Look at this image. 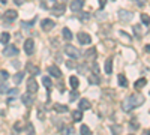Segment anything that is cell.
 I'll use <instances>...</instances> for the list:
<instances>
[{
  "instance_id": "6da1fadb",
  "label": "cell",
  "mask_w": 150,
  "mask_h": 135,
  "mask_svg": "<svg viewBox=\"0 0 150 135\" xmlns=\"http://www.w3.org/2000/svg\"><path fill=\"white\" fill-rule=\"evenodd\" d=\"M144 101H146V98L143 95L134 93V95H131L129 98H126V99L123 101L122 108H123V111H132L134 108H137V107H140L141 104H144Z\"/></svg>"
},
{
  "instance_id": "7a4b0ae2",
  "label": "cell",
  "mask_w": 150,
  "mask_h": 135,
  "mask_svg": "<svg viewBox=\"0 0 150 135\" xmlns=\"http://www.w3.org/2000/svg\"><path fill=\"white\" fill-rule=\"evenodd\" d=\"M65 53H66V56H69L71 59H78V57H81V51L78 50L77 47H72V45H66L65 47Z\"/></svg>"
},
{
  "instance_id": "3957f363",
  "label": "cell",
  "mask_w": 150,
  "mask_h": 135,
  "mask_svg": "<svg viewBox=\"0 0 150 135\" xmlns=\"http://www.w3.org/2000/svg\"><path fill=\"white\" fill-rule=\"evenodd\" d=\"M38 89H39V86H38L36 80H35L33 77H30V78L27 80V92H29L30 95H35V93L38 92Z\"/></svg>"
},
{
  "instance_id": "277c9868",
  "label": "cell",
  "mask_w": 150,
  "mask_h": 135,
  "mask_svg": "<svg viewBox=\"0 0 150 135\" xmlns=\"http://www.w3.org/2000/svg\"><path fill=\"white\" fill-rule=\"evenodd\" d=\"M35 50V41L33 39H26L24 41V51H26L27 56H32Z\"/></svg>"
},
{
  "instance_id": "5b68a950",
  "label": "cell",
  "mask_w": 150,
  "mask_h": 135,
  "mask_svg": "<svg viewBox=\"0 0 150 135\" xmlns=\"http://www.w3.org/2000/svg\"><path fill=\"white\" fill-rule=\"evenodd\" d=\"M117 15H119V18H120L122 21H125V23L131 21V20H132V17H134L132 12H129V11H125V9H120Z\"/></svg>"
},
{
  "instance_id": "8992f818",
  "label": "cell",
  "mask_w": 150,
  "mask_h": 135,
  "mask_svg": "<svg viewBox=\"0 0 150 135\" xmlns=\"http://www.w3.org/2000/svg\"><path fill=\"white\" fill-rule=\"evenodd\" d=\"M21 101H23V104L26 105V107H32V105L35 104V98H33V95H30V93H24V95L21 96Z\"/></svg>"
},
{
  "instance_id": "52a82bcc",
  "label": "cell",
  "mask_w": 150,
  "mask_h": 135,
  "mask_svg": "<svg viewBox=\"0 0 150 135\" xmlns=\"http://www.w3.org/2000/svg\"><path fill=\"white\" fill-rule=\"evenodd\" d=\"M41 27H42L44 32H50V30L54 27V21L50 20V18H45V20H42V23H41Z\"/></svg>"
},
{
  "instance_id": "ba28073f",
  "label": "cell",
  "mask_w": 150,
  "mask_h": 135,
  "mask_svg": "<svg viewBox=\"0 0 150 135\" xmlns=\"http://www.w3.org/2000/svg\"><path fill=\"white\" fill-rule=\"evenodd\" d=\"M3 54H5V56H8V57L17 56V54H18V48H17L15 45H6V48H5Z\"/></svg>"
},
{
  "instance_id": "9c48e42d",
  "label": "cell",
  "mask_w": 150,
  "mask_h": 135,
  "mask_svg": "<svg viewBox=\"0 0 150 135\" xmlns=\"http://www.w3.org/2000/svg\"><path fill=\"white\" fill-rule=\"evenodd\" d=\"M83 6H84L83 0H72V2H71V11L72 12H78Z\"/></svg>"
},
{
  "instance_id": "30bf717a",
  "label": "cell",
  "mask_w": 150,
  "mask_h": 135,
  "mask_svg": "<svg viewBox=\"0 0 150 135\" xmlns=\"http://www.w3.org/2000/svg\"><path fill=\"white\" fill-rule=\"evenodd\" d=\"M78 41H80V44H90L92 42V38H90V35H87V33H84V32H80L78 33Z\"/></svg>"
},
{
  "instance_id": "8fae6325",
  "label": "cell",
  "mask_w": 150,
  "mask_h": 135,
  "mask_svg": "<svg viewBox=\"0 0 150 135\" xmlns=\"http://www.w3.org/2000/svg\"><path fill=\"white\" fill-rule=\"evenodd\" d=\"M48 74H50V75H51V77H54V78H60L62 77V71L57 68V66H48Z\"/></svg>"
},
{
  "instance_id": "7c38bea8",
  "label": "cell",
  "mask_w": 150,
  "mask_h": 135,
  "mask_svg": "<svg viewBox=\"0 0 150 135\" xmlns=\"http://www.w3.org/2000/svg\"><path fill=\"white\" fill-rule=\"evenodd\" d=\"M17 17H18V12L14 11V9H9V11L5 12V18L8 21H14V20H17Z\"/></svg>"
},
{
  "instance_id": "4fadbf2b",
  "label": "cell",
  "mask_w": 150,
  "mask_h": 135,
  "mask_svg": "<svg viewBox=\"0 0 150 135\" xmlns=\"http://www.w3.org/2000/svg\"><path fill=\"white\" fill-rule=\"evenodd\" d=\"M53 11V14H56V15H63L65 14V11H66V8L63 6V5H54V8L51 9Z\"/></svg>"
},
{
  "instance_id": "5bb4252c",
  "label": "cell",
  "mask_w": 150,
  "mask_h": 135,
  "mask_svg": "<svg viewBox=\"0 0 150 135\" xmlns=\"http://www.w3.org/2000/svg\"><path fill=\"white\" fill-rule=\"evenodd\" d=\"M104 71L107 75H110V74L112 72V60L111 59H107L105 60V66H104Z\"/></svg>"
},
{
  "instance_id": "9a60e30c",
  "label": "cell",
  "mask_w": 150,
  "mask_h": 135,
  "mask_svg": "<svg viewBox=\"0 0 150 135\" xmlns=\"http://www.w3.org/2000/svg\"><path fill=\"white\" fill-rule=\"evenodd\" d=\"M78 105H80V111H83V110H89V108L92 107V105H90V101H89V99H81Z\"/></svg>"
},
{
  "instance_id": "2e32d148",
  "label": "cell",
  "mask_w": 150,
  "mask_h": 135,
  "mask_svg": "<svg viewBox=\"0 0 150 135\" xmlns=\"http://www.w3.org/2000/svg\"><path fill=\"white\" fill-rule=\"evenodd\" d=\"M146 84H147V80H146V78H140V80H137V81H135L134 86H135V89H137V90H141Z\"/></svg>"
},
{
  "instance_id": "e0dca14e",
  "label": "cell",
  "mask_w": 150,
  "mask_h": 135,
  "mask_svg": "<svg viewBox=\"0 0 150 135\" xmlns=\"http://www.w3.org/2000/svg\"><path fill=\"white\" fill-rule=\"evenodd\" d=\"M23 78H24V72H17L15 75L12 77V81H14L15 84H20L23 81Z\"/></svg>"
},
{
  "instance_id": "ac0fdd59",
  "label": "cell",
  "mask_w": 150,
  "mask_h": 135,
  "mask_svg": "<svg viewBox=\"0 0 150 135\" xmlns=\"http://www.w3.org/2000/svg\"><path fill=\"white\" fill-rule=\"evenodd\" d=\"M69 84H71V87L75 90V89H78L80 81H78V78H77V77H71V78H69Z\"/></svg>"
},
{
  "instance_id": "d6986e66",
  "label": "cell",
  "mask_w": 150,
  "mask_h": 135,
  "mask_svg": "<svg viewBox=\"0 0 150 135\" xmlns=\"http://www.w3.org/2000/svg\"><path fill=\"white\" fill-rule=\"evenodd\" d=\"M72 119H74V122H80L83 119V113L80 110H75V111H72Z\"/></svg>"
},
{
  "instance_id": "ffe728a7",
  "label": "cell",
  "mask_w": 150,
  "mask_h": 135,
  "mask_svg": "<svg viewBox=\"0 0 150 135\" xmlns=\"http://www.w3.org/2000/svg\"><path fill=\"white\" fill-rule=\"evenodd\" d=\"M62 35H63V38H65L66 41H71V39H72V32H71L68 27H65L63 30H62Z\"/></svg>"
},
{
  "instance_id": "44dd1931",
  "label": "cell",
  "mask_w": 150,
  "mask_h": 135,
  "mask_svg": "<svg viewBox=\"0 0 150 135\" xmlns=\"http://www.w3.org/2000/svg\"><path fill=\"white\" fill-rule=\"evenodd\" d=\"M9 39H11V35L8 32L0 35V42H2V44H9Z\"/></svg>"
},
{
  "instance_id": "7402d4cb",
  "label": "cell",
  "mask_w": 150,
  "mask_h": 135,
  "mask_svg": "<svg viewBox=\"0 0 150 135\" xmlns=\"http://www.w3.org/2000/svg\"><path fill=\"white\" fill-rule=\"evenodd\" d=\"M117 81H119V86H122V87H128V80H126L125 75H119Z\"/></svg>"
},
{
  "instance_id": "603a6c76",
  "label": "cell",
  "mask_w": 150,
  "mask_h": 135,
  "mask_svg": "<svg viewBox=\"0 0 150 135\" xmlns=\"http://www.w3.org/2000/svg\"><path fill=\"white\" fill-rule=\"evenodd\" d=\"M27 71H29L30 74H33V75H35V74H36V75L39 74V68H36L33 63H27Z\"/></svg>"
},
{
  "instance_id": "cb8c5ba5",
  "label": "cell",
  "mask_w": 150,
  "mask_h": 135,
  "mask_svg": "<svg viewBox=\"0 0 150 135\" xmlns=\"http://www.w3.org/2000/svg\"><path fill=\"white\" fill-rule=\"evenodd\" d=\"M89 83L90 84H99V83H101V80H99V77H98V74H93V75L89 77Z\"/></svg>"
},
{
  "instance_id": "d4e9b609",
  "label": "cell",
  "mask_w": 150,
  "mask_h": 135,
  "mask_svg": "<svg viewBox=\"0 0 150 135\" xmlns=\"http://www.w3.org/2000/svg\"><path fill=\"white\" fill-rule=\"evenodd\" d=\"M8 80H9V72L8 71H0V81L5 83Z\"/></svg>"
},
{
  "instance_id": "484cf974",
  "label": "cell",
  "mask_w": 150,
  "mask_h": 135,
  "mask_svg": "<svg viewBox=\"0 0 150 135\" xmlns=\"http://www.w3.org/2000/svg\"><path fill=\"white\" fill-rule=\"evenodd\" d=\"M80 134H81V135H92V131H90V128H89V126L83 125V126H81V129H80Z\"/></svg>"
},
{
  "instance_id": "4316f807",
  "label": "cell",
  "mask_w": 150,
  "mask_h": 135,
  "mask_svg": "<svg viewBox=\"0 0 150 135\" xmlns=\"http://www.w3.org/2000/svg\"><path fill=\"white\" fill-rule=\"evenodd\" d=\"M111 132H112V135H120L122 134V128L117 126V125H112L111 126Z\"/></svg>"
},
{
  "instance_id": "83f0119b",
  "label": "cell",
  "mask_w": 150,
  "mask_h": 135,
  "mask_svg": "<svg viewBox=\"0 0 150 135\" xmlns=\"http://www.w3.org/2000/svg\"><path fill=\"white\" fill-rule=\"evenodd\" d=\"M42 84L45 86L47 89H50V87H51V86H53V81L50 80L48 77H44V78H42Z\"/></svg>"
},
{
  "instance_id": "f1b7e54d",
  "label": "cell",
  "mask_w": 150,
  "mask_h": 135,
  "mask_svg": "<svg viewBox=\"0 0 150 135\" xmlns=\"http://www.w3.org/2000/svg\"><path fill=\"white\" fill-rule=\"evenodd\" d=\"M95 54H96V48H90L89 51H86V54H84V56H86L87 59H93V57H95Z\"/></svg>"
},
{
  "instance_id": "f546056e",
  "label": "cell",
  "mask_w": 150,
  "mask_h": 135,
  "mask_svg": "<svg viewBox=\"0 0 150 135\" xmlns=\"http://www.w3.org/2000/svg\"><path fill=\"white\" fill-rule=\"evenodd\" d=\"M54 110H56V111H59V113H66L68 111V107H65V105H54Z\"/></svg>"
},
{
  "instance_id": "4dcf8cb0",
  "label": "cell",
  "mask_w": 150,
  "mask_h": 135,
  "mask_svg": "<svg viewBox=\"0 0 150 135\" xmlns=\"http://www.w3.org/2000/svg\"><path fill=\"white\" fill-rule=\"evenodd\" d=\"M134 33H135L137 38H141V36H143V33H141V27H140V26H134Z\"/></svg>"
},
{
  "instance_id": "1f68e13d",
  "label": "cell",
  "mask_w": 150,
  "mask_h": 135,
  "mask_svg": "<svg viewBox=\"0 0 150 135\" xmlns=\"http://www.w3.org/2000/svg\"><path fill=\"white\" fill-rule=\"evenodd\" d=\"M8 93H9V98H12V99H15V98L18 96V90L17 89H11V90H8Z\"/></svg>"
},
{
  "instance_id": "d6a6232c",
  "label": "cell",
  "mask_w": 150,
  "mask_h": 135,
  "mask_svg": "<svg viewBox=\"0 0 150 135\" xmlns=\"http://www.w3.org/2000/svg\"><path fill=\"white\" fill-rule=\"evenodd\" d=\"M8 90H9V87H8V84H6V81H5V83H2V84H0V93H8Z\"/></svg>"
},
{
  "instance_id": "836d02e7",
  "label": "cell",
  "mask_w": 150,
  "mask_h": 135,
  "mask_svg": "<svg viewBox=\"0 0 150 135\" xmlns=\"http://www.w3.org/2000/svg\"><path fill=\"white\" fill-rule=\"evenodd\" d=\"M74 134V131H72V128H69V126H66L63 131H62V135H72Z\"/></svg>"
},
{
  "instance_id": "e575fe53",
  "label": "cell",
  "mask_w": 150,
  "mask_h": 135,
  "mask_svg": "<svg viewBox=\"0 0 150 135\" xmlns=\"http://www.w3.org/2000/svg\"><path fill=\"white\" fill-rule=\"evenodd\" d=\"M141 21L144 26H149V15L147 14H141Z\"/></svg>"
},
{
  "instance_id": "d590c367",
  "label": "cell",
  "mask_w": 150,
  "mask_h": 135,
  "mask_svg": "<svg viewBox=\"0 0 150 135\" xmlns=\"http://www.w3.org/2000/svg\"><path fill=\"white\" fill-rule=\"evenodd\" d=\"M69 99H71V101H75V99H78V92L72 90V92H71V95H69Z\"/></svg>"
},
{
  "instance_id": "8d00e7d4",
  "label": "cell",
  "mask_w": 150,
  "mask_h": 135,
  "mask_svg": "<svg viewBox=\"0 0 150 135\" xmlns=\"http://www.w3.org/2000/svg\"><path fill=\"white\" fill-rule=\"evenodd\" d=\"M26 131H27V135H33V134H35L33 125H32V123H29V125H27V128H26Z\"/></svg>"
},
{
  "instance_id": "74e56055",
  "label": "cell",
  "mask_w": 150,
  "mask_h": 135,
  "mask_svg": "<svg viewBox=\"0 0 150 135\" xmlns=\"http://www.w3.org/2000/svg\"><path fill=\"white\" fill-rule=\"evenodd\" d=\"M33 23H35V21H29V23H24V21H23V23H21V27H23V29L32 27V26H33Z\"/></svg>"
},
{
  "instance_id": "f35d334b",
  "label": "cell",
  "mask_w": 150,
  "mask_h": 135,
  "mask_svg": "<svg viewBox=\"0 0 150 135\" xmlns=\"http://www.w3.org/2000/svg\"><path fill=\"white\" fill-rule=\"evenodd\" d=\"M96 17H98V18H101V20H105V18H108V15L105 14V12H96Z\"/></svg>"
},
{
  "instance_id": "ab89813d",
  "label": "cell",
  "mask_w": 150,
  "mask_h": 135,
  "mask_svg": "<svg viewBox=\"0 0 150 135\" xmlns=\"http://www.w3.org/2000/svg\"><path fill=\"white\" fill-rule=\"evenodd\" d=\"M14 128H15V131H17V132H21V131H23V128H21V123H20V122H17Z\"/></svg>"
},
{
  "instance_id": "60d3db41",
  "label": "cell",
  "mask_w": 150,
  "mask_h": 135,
  "mask_svg": "<svg viewBox=\"0 0 150 135\" xmlns=\"http://www.w3.org/2000/svg\"><path fill=\"white\" fill-rule=\"evenodd\" d=\"M86 71H87V69H86L84 65H80V66H78V72H80V74H84Z\"/></svg>"
},
{
  "instance_id": "b9f144b4",
  "label": "cell",
  "mask_w": 150,
  "mask_h": 135,
  "mask_svg": "<svg viewBox=\"0 0 150 135\" xmlns=\"http://www.w3.org/2000/svg\"><path fill=\"white\" fill-rule=\"evenodd\" d=\"M89 18H90V15H89V14H83V15H81V21H87Z\"/></svg>"
},
{
  "instance_id": "7bdbcfd3",
  "label": "cell",
  "mask_w": 150,
  "mask_h": 135,
  "mask_svg": "<svg viewBox=\"0 0 150 135\" xmlns=\"http://www.w3.org/2000/svg\"><path fill=\"white\" fill-rule=\"evenodd\" d=\"M98 71H99V68H98V63H95V65H93V72H95V74H98Z\"/></svg>"
},
{
  "instance_id": "ee69618b",
  "label": "cell",
  "mask_w": 150,
  "mask_h": 135,
  "mask_svg": "<svg viewBox=\"0 0 150 135\" xmlns=\"http://www.w3.org/2000/svg\"><path fill=\"white\" fill-rule=\"evenodd\" d=\"M105 3H107V0H99V5H101V8H104Z\"/></svg>"
},
{
  "instance_id": "f6af8a7d",
  "label": "cell",
  "mask_w": 150,
  "mask_h": 135,
  "mask_svg": "<svg viewBox=\"0 0 150 135\" xmlns=\"http://www.w3.org/2000/svg\"><path fill=\"white\" fill-rule=\"evenodd\" d=\"M14 2H15L17 5H23V3H24V0H14Z\"/></svg>"
},
{
  "instance_id": "bcb514c9",
  "label": "cell",
  "mask_w": 150,
  "mask_h": 135,
  "mask_svg": "<svg viewBox=\"0 0 150 135\" xmlns=\"http://www.w3.org/2000/svg\"><path fill=\"white\" fill-rule=\"evenodd\" d=\"M66 65H68V68H71V69H72V68H74V65H72V62H68V63H66Z\"/></svg>"
},
{
  "instance_id": "7dc6e473",
  "label": "cell",
  "mask_w": 150,
  "mask_h": 135,
  "mask_svg": "<svg viewBox=\"0 0 150 135\" xmlns=\"http://www.w3.org/2000/svg\"><path fill=\"white\" fill-rule=\"evenodd\" d=\"M143 135H149V129H144L143 131Z\"/></svg>"
},
{
  "instance_id": "c3c4849f",
  "label": "cell",
  "mask_w": 150,
  "mask_h": 135,
  "mask_svg": "<svg viewBox=\"0 0 150 135\" xmlns=\"http://www.w3.org/2000/svg\"><path fill=\"white\" fill-rule=\"evenodd\" d=\"M0 2H2L3 5H6V3H8V0H0Z\"/></svg>"
},
{
  "instance_id": "681fc988",
  "label": "cell",
  "mask_w": 150,
  "mask_h": 135,
  "mask_svg": "<svg viewBox=\"0 0 150 135\" xmlns=\"http://www.w3.org/2000/svg\"><path fill=\"white\" fill-rule=\"evenodd\" d=\"M131 135H132V134H131Z\"/></svg>"
}]
</instances>
